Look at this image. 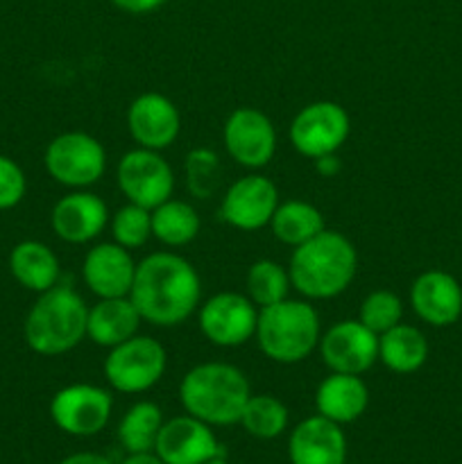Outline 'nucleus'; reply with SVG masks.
I'll list each match as a JSON object with an SVG mask.
<instances>
[{"label": "nucleus", "instance_id": "25", "mask_svg": "<svg viewBox=\"0 0 462 464\" xmlns=\"http://www.w3.org/2000/svg\"><path fill=\"white\" fill-rule=\"evenodd\" d=\"M270 229L276 240L290 247H299L306 240L315 238L320 231H324V218L320 208L303 199H288V202L276 207L274 216L270 220Z\"/></svg>", "mask_w": 462, "mask_h": 464}, {"label": "nucleus", "instance_id": "23", "mask_svg": "<svg viewBox=\"0 0 462 464\" xmlns=\"http://www.w3.org/2000/svg\"><path fill=\"white\" fill-rule=\"evenodd\" d=\"M9 272L25 290L41 295L59 284L62 266L53 249L41 240H23L9 254Z\"/></svg>", "mask_w": 462, "mask_h": 464}, {"label": "nucleus", "instance_id": "10", "mask_svg": "<svg viewBox=\"0 0 462 464\" xmlns=\"http://www.w3.org/2000/svg\"><path fill=\"white\" fill-rule=\"evenodd\" d=\"M351 121L347 109L331 100L306 104L290 122V143L302 157L317 159L335 154L349 139Z\"/></svg>", "mask_w": 462, "mask_h": 464}, {"label": "nucleus", "instance_id": "21", "mask_svg": "<svg viewBox=\"0 0 462 464\" xmlns=\"http://www.w3.org/2000/svg\"><path fill=\"white\" fill-rule=\"evenodd\" d=\"M370 406V390L365 381L356 374L331 372L315 390L317 415L344 426L361 420Z\"/></svg>", "mask_w": 462, "mask_h": 464}, {"label": "nucleus", "instance_id": "36", "mask_svg": "<svg viewBox=\"0 0 462 464\" xmlns=\"http://www.w3.org/2000/svg\"><path fill=\"white\" fill-rule=\"evenodd\" d=\"M59 464H111V460L100 456V453L80 451V453H72V456H66Z\"/></svg>", "mask_w": 462, "mask_h": 464}, {"label": "nucleus", "instance_id": "2", "mask_svg": "<svg viewBox=\"0 0 462 464\" xmlns=\"http://www.w3.org/2000/svg\"><path fill=\"white\" fill-rule=\"evenodd\" d=\"M358 272V252L340 231L324 229L293 249L288 275L303 299H333L351 285Z\"/></svg>", "mask_w": 462, "mask_h": 464}, {"label": "nucleus", "instance_id": "6", "mask_svg": "<svg viewBox=\"0 0 462 464\" xmlns=\"http://www.w3.org/2000/svg\"><path fill=\"white\" fill-rule=\"evenodd\" d=\"M168 353L152 335L136 334L134 338L109 349L104 358V376L116 392L140 394L152 390L163 379Z\"/></svg>", "mask_w": 462, "mask_h": 464}, {"label": "nucleus", "instance_id": "30", "mask_svg": "<svg viewBox=\"0 0 462 464\" xmlns=\"http://www.w3.org/2000/svg\"><path fill=\"white\" fill-rule=\"evenodd\" d=\"M186 186L197 199H208L222 181V163L213 150L195 148L186 154L184 161Z\"/></svg>", "mask_w": 462, "mask_h": 464}, {"label": "nucleus", "instance_id": "28", "mask_svg": "<svg viewBox=\"0 0 462 464\" xmlns=\"http://www.w3.org/2000/svg\"><path fill=\"white\" fill-rule=\"evenodd\" d=\"M288 408L272 394H252L247 399L238 424L256 440H276L288 429Z\"/></svg>", "mask_w": 462, "mask_h": 464}, {"label": "nucleus", "instance_id": "31", "mask_svg": "<svg viewBox=\"0 0 462 464\" xmlns=\"http://www.w3.org/2000/svg\"><path fill=\"white\" fill-rule=\"evenodd\" d=\"M109 225H111L113 243L130 252L143 247L152 238V211L139 207V204L127 202L109 218Z\"/></svg>", "mask_w": 462, "mask_h": 464}, {"label": "nucleus", "instance_id": "12", "mask_svg": "<svg viewBox=\"0 0 462 464\" xmlns=\"http://www.w3.org/2000/svg\"><path fill=\"white\" fill-rule=\"evenodd\" d=\"M222 143L238 166L258 170L267 166L276 152L274 122L261 109L240 107L225 121Z\"/></svg>", "mask_w": 462, "mask_h": 464}, {"label": "nucleus", "instance_id": "7", "mask_svg": "<svg viewBox=\"0 0 462 464\" xmlns=\"http://www.w3.org/2000/svg\"><path fill=\"white\" fill-rule=\"evenodd\" d=\"M43 163L57 184L82 190L102 179L107 170V150L86 131H63L48 143Z\"/></svg>", "mask_w": 462, "mask_h": 464}, {"label": "nucleus", "instance_id": "13", "mask_svg": "<svg viewBox=\"0 0 462 464\" xmlns=\"http://www.w3.org/2000/svg\"><path fill=\"white\" fill-rule=\"evenodd\" d=\"M317 352L331 372L361 376L379 361V335L361 320H342L322 334Z\"/></svg>", "mask_w": 462, "mask_h": 464}, {"label": "nucleus", "instance_id": "17", "mask_svg": "<svg viewBox=\"0 0 462 464\" xmlns=\"http://www.w3.org/2000/svg\"><path fill=\"white\" fill-rule=\"evenodd\" d=\"M50 225L63 243L84 245L98 238L109 225V208L104 199L86 188L72 190L54 204Z\"/></svg>", "mask_w": 462, "mask_h": 464}, {"label": "nucleus", "instance_id": "11", "mask_svg": "<svg viewBox=\"0 0 462 464\" xmlns=\"http://www.w3.org/2000/svg\"><path fill=\"white\" fill-rule=\"evenodd\" d=\"M197 322L204 338L216 347H243L256 334L258 306L247 295L217 293L199 306Z\"/></svg>", "mask_w": 462, "mask_h": 464}, {"label": "nucleus", "instance_id": "35", "mask_svg": "<svg viewBox=\"0 0 462 464\" xmlns=\"http://www.w3.org/2000/svg\"><path fill=\"white\" fill-rule=\"evenodd\" d=\"M313 166H315V172L320 177H335L340 170H342V163H340V159L335 157V154H324V157H317L313 159Z\"/></svg>", "mask_w": 462, "mask_h": 464}, {"label": "nucleus", "instance_id": "24", "mask_svg": "<svg viewBox=\"0 0 462 464\" xmlns=\"http://www.w3.org/2000/svg\"><path fill=\"white\" fill-rule=\"evenodd\" d=\"M379 361L394 374H412L428 361V340L417 326L399 322L379 335Z\"/></svg>", "mask_w": 462, "mask_h": 464}, {"label": "nucleus", "instance_id": "26", "mask_svg": "<svg viewBox=\"0 0 462 464\" xmlns=\"http://www.w3.org/2000/svg\"><path fill=\"white\" fill-rule=\"evenodd\" d=\"M199 234V216L184 199H166L152 208V238L166 247H184Z\"/></svg>", "mask_w": 462, "mask_h": 464}, {"label": "nucleus", "instance_id": "5", "mask_svg": "<svg viewBox=\"0 0 462 464\" xmlns=\"http://www.w3.org/2000/svg\"><path fill=\"white\" fill-rule=\"evenodd\" d=\"M254 338L265 358L279 365H297L320 344V315L313 304L285 297L272 306L258 308Z\"/></svg>", "mask_w": 462, "mask_h": 464}, {"label": "nucleus", "instance_id": "14", "mask_svg": "<svg viewBox=\"0 0 462 464\" xmlns=\"http://www.w3.org/2000/svg\"><path fill=\"white\" fill-rule=\"evenodd\" d=\"M279 207L274 181L263 175L240 177L226 188L220 202V218L240 231H258L270 225Z\"/></svg>", "mask_w": 462, "mask_h": 464}, {"label": "nucleus", "instance_id": "8", "mask_svg": "<svg viewBox=\"0 0 462 464\" xmlns=\"http://www.w3.org/2000/svg\"><path fill=\"white\" fill-rule=\"evenodd\" d=\"M113 397L93 383H71L57 390L50 401V420L62 433L72 438H93L109 424Z\"/></svg>", "mask_w": 462, "mask_h": 464}, {"label": "nucleus", "instance_id": "3", "mask_svg": "<svg viewBox=\"0 0 462 464\" xmlns=\"http://www.w3.org/2000/svg\"><path fill=\"white\" fill-rule=\"evenodd\" d=\"M249 397L247 376L229 362H199L179 383L184 411L208 426L238 424Z\"/></svg>", "mask_w": 462, "mask_h": 464}, {"label": "nucleus", "instance_id": "32", "mask_svg": "<svg viewBox=\"0 0 462 464\" xmlns=\"http://www.w3.org/2000/svg\"><path fill=\"white\" fill-rule=\"evenodd\" d=\"M403 317V302L399 299V295H394L392 290H374V293L367 295L361 304V311H358V320L367 326L370 331H374L376 335L385 334L392 326H397Z\"/></svg>", "mask_w": 462, "mask_h": 464}, {"label": "nucleus", "instance_id": "29", "mask_svg": "<svg viewBox=\"0 0 462 464\" xmlns=\"http://www.w3.org/2000/svg\"><path fill=\"white\" fill-rule=\"evenodd\" d=\"M290 288H293V284H290L288 267L270 261V258H261V261L252 263L247 276H245V295L258 308L272 306V304L285 299Z\"/></svg>", "mask_w": 462, "mask_h": 464}, {"label": "nucleus", "instance_id": "38", "mask_svg": "<svg viewBox=\"0 0 462 464\" xmlns=\"http://www.w3.org/2000/svg\"><path fill=\"white\" fill-rule=\"evenodd\" d=\"M204 464H229L225 460V456H216V458H211V460H207Z\"/></svg>", "mask_w": 462, "mask_h": 464}, {"label": "nucleus", "instance_id": "20", "mask_svg": "<svg viewBox=\"0 0 462 464\" xmlns=\"http://www.w3.org/2000/svg\"><path fill=\"white\" fill-rule=\"evenodd\" d=\"M410 304L421 322L442 329L462 315V288L448 272H421L410 285Z\"/></svg>", "mask_w": 462, "mask_h": 464}, {"label": "nucleus", "instance_id": "16", "mask_svg": "<svg viewBox=\"0 0 462 464\" xmlns=\"http://www.w3.org/2000/svg\"><path fill=\"white\" fill-rule=\"evenodd\" d=\"M154 453L166 464H204L222 456V447L213 433V426L186 412L163 421Z\"/></svg>", "mask_w": 462, "mask_h": 464}, {"label": "nucleus", "instance_id": "9", "mask_svg": "<svg viewBox=\"0 0 462 464\" xmlns=\"http://www.w3.org/2000/svg\"><path fill=\"white\" fill-rule=\"evenodd\" d=\"M116 181L127 202L149 211L175 193V172L157 150L136 148L122 154L116 168Z\"/></svg>", "mask_w": 462, "mask_h": 464}, {"label": "nucleus", "instance_id": "4", "mask_svg": "<svg viewBox=\"0 0 462 464\" xmlns=\"http://www.w3.org/2000/svg\"><path fill=\"white\" fill-rule=\"evenodd\" d=\"M89 306L71 285H54L39 295L23 324L27 347L45 358L63 356L86 338Z\"/></svg>", "mask_w": 462, "mask_h": 464}, {"label": "nucleus", "instance_id": "18", "mask_svg": "<svg viewBox=\"0 0 462 464\" xmlns=\"http://www.w3.org/2000/svg\"><path fill=\"white\" fill-rule=\"evenodd\" d=\"M82 276L98 299L130 297L136 276V261L130 249L118 243H100L86 252Z\"/></svg>", "mask_w": 462, "mask_h": 464}, {"label": "nucleus", "instance_id": "22", "mask_svg": "<svg viewBox=\"0 0 462 464\" xmlns=\"http://www.w3.org/2000/svg\"><path fill=\"white\" fill-rule=\"evenodd\" d=\"M140 315L130 297L98 299L89 308L86 317V338L93 344L111 349L139 334Z\"/></svg>", "mask_w": 462, "mask_h": 464}, {"label": "nucleus", "instance_id": "37", "mask_svg": "<svg viewBox=\"0 0 462 464\" xmlns=\"http://www.w3.org/2000/svg\"><path fill=\"white\" fill-rule=\"evenodd\" d=\"M120 464H166L154 451H140V453H127V458Z\"/></svg>", "mask_w": 462, "mask_h": 464}, {"label": "nucleus", "instance_id": "33", "mask_svg": "<svg viewBox=\"0 0 462 464\" xmlns=\"http://www.w3.org/2000/svg\"><path fill=\"white\" fill-rule=\"evenodd\" d=\"M27 179L23 168L14 159L0 154V211L18 207L25 198Z\"/></svg>", "mask_w": 462, "mask_h": 464}, {"label": "nucleus", "instance_id": "19", "mask_svg": "<svg viewBox=\"0 0 462 464\" xmlns=\"http://www.w3.org/2000/svg\"><path fill=\"white\" fill-rule=\"evenodd\" d=\"M290 464H344L347 438L342 426L322 415L306 417L288 438Z\"/></svg>", "mask_w": 462, "mask_h": 464}, {"label": "nucleus", "instance_id": "27", "mask_svg": "<svg viewBox=\"0 0 462 464\" xmlns=\"http://www.w3.org/2000/svg\"><path fill=\"white\" fill-rule=\"evenodd\" d=\"M163 412L157 403L139 401L122 415L118 424V442L127 453L154 451L159 430L163 426Z\"/></svg>", "mask_w": 462, "mask_h": 464}, {"label": "nucleus", "instance_id": "34", "mask_svg": "<svg viewBox=\"0 0 462 464\" xmlns=\"http://www.w3.org/2000/svg\"><path fill=\"white\" fill-rule=\"evenodd\" d=\"M111 3L116 5L118 9H122V12L140 16V14H149L154 12V9H159L166 0H111Z\"/></svg>", "mask_w": 462, "mask_h": 464}, {"label": "nucleus", "instance_id": "15", "mask_svg": "<svg viewBox=\"0 0 462 464\" xmlns=\"http://www.w3.org/2000/svg\"><path fill=\"white\" fill-rule=\"evenodd\" d=\"M127 130L139 148L161 150L170 148L181 131V116L177 104L168 95L149 91L131 100L127 109Z\"/></svg>", "mask_w": 462, "mask_h": 464}, {"label": "nucleus", "instance_id": "1", "mask_svg": "<svg viewBox=\"0 0 462 464\" xmlns=\"http://www.w3.org/2000/svg\"><path fill=\"white\" fill-rule=\"evenodd\" d=\"M130 299L140 320L159 329H172L199 308L202 281L188 258L175 252H154L136 263Z\"/></svg>", "mask_w": 462, "mask_h": 464}]
</instances>
